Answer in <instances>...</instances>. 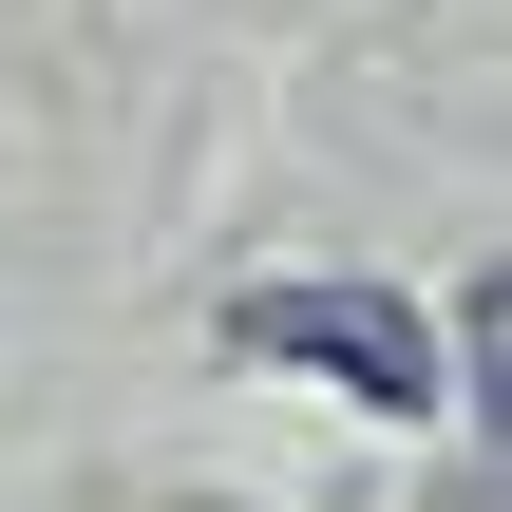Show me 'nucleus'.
Returning <instances> with one entry per match:
<instances>
[{
	"label": "nucleus",
	"mask_w": 512,
	"mask_h": 512,
	"mask_svg": "<svg viewBox=\"0 0 512 512\" xmlns=\"http://www.w3.org/2000/svg\"><path fill=\"white\" fill-rule=\"evenodd\" d=\"M228 342H247V361H323V380H342V399H380V418H418V399H437V342H418L380 285H247V304H228Z\"/></svg>",
	"instance_id": "nucleus-1"
}]
</instances>
